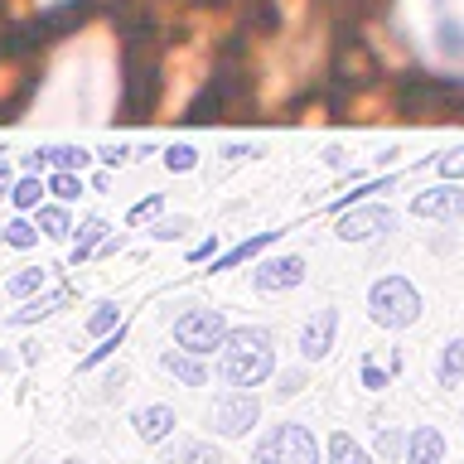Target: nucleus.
I'll use <instances>...</instances> for the list:
<instances>
[{
  "mask_svg": "<svg viewBox=\"0 0 464 464\" xmlns=\"http://www.w3.org/2000/svg\"><path fill=\"white\" fill-rule=\"evenodd\" d=\"M58 464H82V459H58Z\"/></svg>",
  "mask_w": 464,
  "mask_h": 464,
  "instance_id": "nucleus-38",
  "label": "nucleus"
},
{
  "mask_svg": "<svg viewBox=\"0 0 464 464\" xmlns=\"http://www.w3.org/2000/svg\"><path fill=\"white\" fill-rule=\"evenodd\" d=\"M87 155L82 145H49V150H34V155H24V165L29 169H87Z\"/></svg>",
  "mask_w": 464,
  "mask_h": 464,
  "instance_id": "nucleus-13",
  "label": "nucleus"
},
{
  "mask_svg": "<svg viewBox=\"0 0 464 464\" xmlns=\"http://www.w3.org/2000/svg\"><path fill=\"white\" fill-rule=\"evenodd\" d=\"M252 464H324V455H319V440H314L310 426H300V420H281V426H271L256 440Z\"/></svg>",
  "mask_w": 464,
  "mask_h": 464,
  "instance_id": "nucleus-3",
  "label": "nucleus"
},
{
  "mask_svg": "<svg viewBox=\"0 0 464 464\" xmlns=\"http://www.w3.org/2000/svg\"><path fill=\"white\" fill-rule=\"evenodd\" d=\"M102 242H107V218H87V223L78 227V242H72V256L68 261L78 266V261H87Z\"/></svg>",
  "mask_w": 464,
  "mask_h": 464,
  "instance_id": "nucleus-17",
  "label": "nucleus"
},
{
  "mask_svg": "<svg viewBox=\"0 0 464 464\" xmlns=\"http://www.w3.org/2000/svg\"><path fill=\"white\" fill-rule=\"evenodd\" d=\"M392 227H397V213H392L387 203H353V208L339 218V242H372Z\"/></svg>",
  "mask_w": 464,
  "mask_h": 464,
  "instance_id": "nucleus-6",
  "label": "nucleus"
},
{
  "mask_svg": "<svg viewBox=\"0 0 464 464\" xmlns=\"http://www.w3.org/2000/svg\"><path fill=\"white\" fill-rule=\"evenodd\" d=\"M304 256L295 252H285V256H271V261H261V266L252 271V285L261 290V295H281V290H295L304 281Z\"/></svg>",
  "mask_w": 464,
  "mask_h": 464,
  "instance_id": "nucleus-7",
  "label": "nucleus"
},
{
  "mask_svg": "<svg viewBox=\"0 0 464 464\" xmlns=\"http://www.w3.org/2000/svg\"><path fill=\"white\" fill-rule=\"evenodd\" d=\"M39 232H44V237H58V242H63V237H72L78 227H72L68 208H58V203H44V208H39Z\"/></svg>",
  "mask_w": 464,
  "mask_h": 464,
  "instance_id": "nucleus-21",
  "label": "nucleus"
},
{
  "mask_svg": "<svg viewBox=\"0 0 464 464\" xmlns=\"http://www.w3.org/2000/svg\"><path fill=\"white\" fill-rule=\"evenodd\" d=\"M44 188H49V184H44L39 174H24V179L10 188V203H14V208H39V194H44Z\"/></svg>",
  "mask_w": 464,
  "mask_h": 464,
  "instance_id": "nucleus-25",
  "label": "nucleus"
},
{
  "mask_svg": "<svg viewBox=\"0 0 464 464\" xmlns=\"http://www.w3.org/2000/svg\"><path fill=\"white\" fill-rule=\"evenodd\" d=\"M401 464H445V435L435 426H420L406 435V459Z\"/></svg>",
  "mask_w": 464,
  "mask_h": 464,
  "instance_id": "nucleus-12",
  "label": "nucleus"
},
{
  "mask_svg": "<svg viewBox=\"0 0 464 464\" xmlns=\"http://www.w3.org/2000/svg\"><path fill=\"white\" fill-rule=\"evenodd\" d=\"M227 319L218 314V310H188L174 319V348H188V353H198V358H208V353H223V343H227Z\"/></svg>",
  "mask_w": 464,
  "mask_h": 464,
  "instance_id": "nucleus-5",
  "label": "nucleus"
},
{
  "mask_svg": "<svg viewBox=\"0 0 464 464\" xmlns=\"http://www.w3.org/2000/svg\"><path fill=\"white\" fill-rule=\"evenodd\" d=\"M68 304V290H53V295H34V300H24L20 310L10 314V324H34V319H49L53 310H63Z\"/></svg>",
  "mask_w": 464,
  "mask_h": 464,
  "instance_id": "nucleus-16",
  "label": "nucleus"
},
{
  "mask_svg": "<svg viewBox=\"0 0 464 464\" xmlns=\"http://www.w3.org/2000/svg\"><path fill=\"white\" fill-rule=\"evenodd\" d=\"M334 339H339V310H334V304H324V310H314L310 319H304V329H300V358H304V362L329 358Z\"/></svg>",
  "mask_w": 464,
  "mask_h": 464,
  "instance_id": "nucleus-8",
  "label": "nucleus"
},
{
  "mask_svg": "<svg viewBox=\"0 0 464 464\" xmlns=\"http://www.w3.org/2000/svg\"><path fill=\"white\" fill-rule=\"evenodd\" d=\"M0 368H14V358H10V353H0Z\"/></svg>",
  "mask_w": 464,
  "mask_h": 464,
  "instance_id": "nucleus-37",
  "label": "nucleus"
},
{
  "mask_svg": "<svg viewBox=\"0 0 464 464\" xmlns=\"http://www.w3.org/2000/svg\"><path fill=\"white\" fill-rule=\"evenodd\" d=\"M150 232H155V242H179L184 232H194V223L188 218H169V223H155Z\"/></svg>",
  "mask_w": 464,
  "mask_h": 464,
  "instance_id": "nucleus-29",
  "label": "nucleus"
},
{
  "mask_svg": "<svg viewBox=\"0 0 464 464\" xmlns=\"http://www.w3.org/2000/svg\"><path fill=\"white\" fill-rule=\"evenodd\" d=\"M285 237V227H271V232H256V237H246V242H237L232 252H223V256H213L208 261V271H232V266H242V261H252L261 246H271V242H281Z\"/></svg>",
  "mask_w": 464,
  "mask_h": 464,
  "instance_id": "nucleus-14",
  "label": "nucleus"
},
{
  "mask_svg": "<svg viewBox=\"0 0 464 464\" xmlns=\"http://www.w3.org/2000/svg\"><path fill=\"white\" fill-rule=\"evenodd\" d=\"M160 368H165L174 382H184V387H203V382H208V362H203L198 353H188V348H169V353L160 358Z\"/></svg>",
  "mask_w": 464,
  "mask_h": 464,
  "instance_id": "nucleus-11",
  "label": "nucleus"
},
{
  "mask_svg": "<svg viewBox=\"0 0 464 464\" xmlns=\"http://www.w3.org/2000/svg\"><path fill=\"white\" fill-rule=\"evenodd\" d=\"M0 194H10V165L0 160Z\"/></svg>",
  "mask_w": 464,
  "mask_h": 464,
  "instance_id": "nucleus-36",
  "label": "nucleus"
},
{
  "mask_svg": "<svg viewBox=\"0 0 464 464\" xmlns=\"http://www.w3.org/2000/svg\"><path fill=\"white\" fill-rule=\"evenodd\" d=\"M464 382V339H450L440 348V387H459Z\"/></svg>",
  "mask_w": 464,
  "mask_h": 464,
  "instance_id": "nucleus-19",
  "label": "nucleus"
},
{
  "mask_svg": "<svg viewBox=\"0 0 464 464\" xmlns=\"http://www.w3.org/2000/svg\"><path fill=\"white\" fill-rule=\"evenodd\" d=\"M126 155H130L126 145H107V150H102V165H121Z\"/></svg>",
  "mask_w": 464,
  "mask_h": 464,
  "instance_id": "nucleus-35",
  "label": "nucleus"
},
{
  "mask_svg": "<svg viewBox=\"0 0 464 464\" xmlns=\"http://www.w3.org/2000/svg\"><path fill=\"white\" fill-rule=\"evenodd\" d=\"M44 285H49V271H44V266H24V271L10 276L5 290L14 300H34V295H44Z\"/></svg>",
  "mask_w": 464,
  "mask_h": 464,
  "instance_id": "nucleus-18",
  "label": "nucleus"
},
{
  "mask_svg": "<svg viewBox=\"0 0 464 464\" xmlns=\"http://www.w3.org/2000/svg\"><path fill=\"white\" fill-rule=\"evenodd\" d=\"M300 387H304V372H281V377H276V397H281V401L300 397Z\"/></svg>",
  "mask_w": 464,
  "mask_h": 464,
  "instance_id": "nucleus-31",
  "label": "nucleus"
},
{
  "mask_svg": "<svg viewBox=\"0 0 464 464\" xmlns=\"http://www.w3.org/2000/svg\"><path fill=\"white\" fill-rule=\"evenodd\" d=\"M39 237H44V232H39V227H29L24 218H14V223L0 227V242L14 246V252H29V246H39Z\"/></svg>",
  "mask_w": 464,
  "mask_h": 464,
  "instance_id": "nucleus-23",
  "label": "nucleus"
},
{
  "mask_svg": "<svg viewBox=\"0 0 464 464\" xmlns=\"http://www.w3.org/2000/svg\"><path fill=\"white\" fill-rule=\"evenodd\" d=\"M420 290L406 281V276H382V281H372L368 290V314H372V324H382V329H411L416 319H420Z\"/></svg>",
  "mask_w": 464,
  "mask_h": 464,
  "instance_id": "nucleus-2",
  "label": "nucleus"
},
{
  "mask_svg": "<svg viewBox=\"0 0 464 464\" xmlns=\"http://www.w3.org/2000/svg\"><path fill=\"white\" fill-rule=\"evenodd\" d=\"M256 420H261V401H256V392H246V387H232L208 406V430L223 435V440H242Z\"/></svg>",
  "mask_w": 464,
  "mask_h": 464,
  "instance_id": "nucleus-4",
  "label": "nucleus"
},
{
  "mask_svg": "<svg viewBox=\"0 0 464 464\" xmlns=\"http://www.w3.org/2000/svg\"><path fill=\"white\" fill-rule=\"evenodd\" d=\"M130 426H136V435L145 445H165L174 435V406H140V411H130Z\"/></svg>",
  "mask_w": 464,
  "mask_h": 464,
  "instance_id": "nucleus-10",
  "label": "nucleus"
},
{
  "mask_svg": "<svg viewBox=\"0 0 464 464\" xmlns=\"http://www.w3.org/2000/svg\"><path fill=\"white\" fill-rule=\"evenodd\" d=\"M440 174L445 179H464V150H459V160H440Z\"/></svg>",
  "mask_w": 464,
  "mask_h": 464,
  "instance_id": "nucleus-34",
  "label": "nucleus"
},
{
  "mask_svg": "<svg viewBox=\"0 0 464 464\" xmlns=\"http://www.w3.org/2000/svg\"><path fill=\"white\" fill-rule=\"evenodd\" d=\"M121 329V304L116 300H102L92 314H87V334H92V339H107V334H116Z\"/></svg>",
  "mask_w": 464,
  "mask_h": 464,
  "instance_id": "nucleus-20",
  "label": "nucleus"
},
{
  "mask_svg": "<svg viewBox=\"0 0 464 464\" xmlns=\"http://www.w3.org/2000/svg\"><path fill=\"white\" fill-rule=\"evenodd\" d=\"M218 256V237H203L198 246H188V261H213Z\"/></svg>",
  "mask_w": 464,
  "mask_h": 464,
  "instance_id": "nucleus-33",
  "label": "nucleus"
},
{
  "mask_svg": "<svg viewBox=\"0 0 464 464\" xmlns=\"http://www.w3.org/2000/svg\"><path fill=\"white\" fill-rule=\"evenodd\" d=\"M160 208H165V194H150V198H140L136 208L126 213V223H145V218H155Z\"/></svg>",
  "mask_w": 464,
  "mask_h": 464,
  "instance_id": "nucleus-30",
  "label": "nucleus"
},
{
  "mask_svg": "<svg viewBox=\"0 0 464 464\" xmlns=\"http://www.w3.org/2000/svg\"><path fill=\"white\" fill-rule=\"evenodd\" d=\"M362 387H372V392H382L387 387V372L382 368H377V362L368 358V362H362Z\"/></svg>",
  "mask_w": 464,
  "mask_h": 464,
  "instance_id": "nucleus-32",
  "label": "nucleus"
},
{
  "mask_svg": "<svg viewBox=\"0 0 464 464\" xmlns=\"http://www.w3.org/2000/svg\"><path fill=\"white\" fill-rule=\"evenodd\" d=\"M49 194L78 198V194H82V169H53V174H49Z\"/></svg>",
  "mask_w": 464,
  "mask_h": 464,
  "instance_id": "nucleus-26",
  "label": "nucleus"
},
{
  "mask_svg": "<svg viewBox=\"0 0 464 464\" xmlns=\"http://www.w3.org/2000/svg\"><path fill=\"white\" fill-rule=\"evenodd\" d=\"M227 387H261L271 382L276 372V334L261 329V324H242L227 334L223 343V362H218Z\"/></svg>",
  "mask_w": 464,
  "mask_h": 464,
  "instance_id": "nucleus-1",
  "label": "nucleus"
},
{
  "mask_svg": "<svg viewBox=\"0 0 464 464\" xmlns=\"http://www.w3.org/2000/svg\"><path fill=\"white\" fill-rule=\"evenodd\" d=\"M411 213L430 218V223H455V218H464V188H455V184L426 188V194L411 198Z\"/></svg>",
  "mask_w": 464,
  "mask_h": 464,
  "instance_id": "nucleus-9",
  "label": "nucleus"
},
{
  "mask_svg": "<svg viewBox=\"0 0 464 464\" xmlns=\"http://www.w3.org/2000/svg\"><path fill=\"white\" fill-rule=\"evenodd\" d=\"M372 450L382 459H406V435L397 430V426H377V435H372Z\"/></svg>",
  "mask_w": 464,
  "mask_h": 464,
  "instance_id": "nucleus-24",
  "label": "nucleus"
},
{
  "mask_svg": "<svg viewBox=\"0 0 464 464\" xmlns=\"http://www.w3.org/2000/svg\"><path fill=\"white\" fill-rule=\"evenodd\" d=\"M121 343H126V324L116 329V334H107V339H102V343L92 348V353L82 358V368H97V362H107V358H111V353H116V348H121Z\"/></svg>",
  "mask_w": 464,
  "mask_h": 464,
  "instance_id": "nucleus-27",
  "label": "nucleus"
},
{
  "mask_svg": "<svg viewBox=\"0 0 464 464\" xmlns=\"http://www.w3.org/2000/svg\"><path fill=\"white\" fill-rule=\"evenodd\" d=\"M324 464H372V455L348 430H334L329 445H324Z\"/></svg>",
  "mask_w": 464,
  "mask_h": 464,
  "instance_id": "nucleus-15",
  "label": "nucleus"
},
{
  "mask_svg": "<svg viewBox=\"0 0 464 464\" xmlns=\"http://www.w3.org/2000/svg\"><path fill=\"white\" fill-rule=\"evenodd\" d=\"M198 165V150H194V145H169V150H165V169H174V174H184V169H194Z\"/></svg>",
  "mask_w": 464,
  "mask_h": 464,
  "instance_id": "nucleus-28",
  "label": "nucleus"
},
{
  "mask_svg": "<svg viewBox=\"0 0 464 464\" xmlns=\"http://www.w3.org/2000/svg\"><path fill=\"white\" fill-rule=\"evenodd\" d=\"M169 464H227V459H223V450L208 445V440H188V445L174 450Z\"/></svg>",
  "mask_w": 464,
  "mask_h": 464,
  "instance_id": "nucleus-22",
  "label": "nucleus"
}]
</instances>
